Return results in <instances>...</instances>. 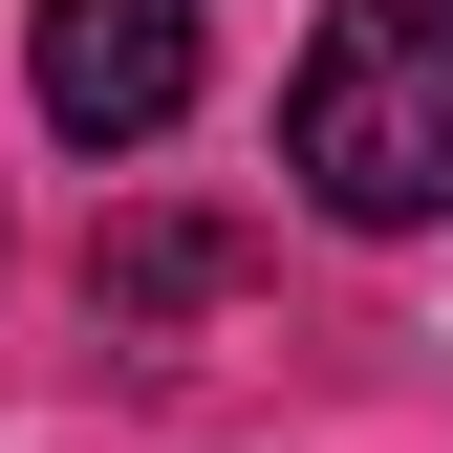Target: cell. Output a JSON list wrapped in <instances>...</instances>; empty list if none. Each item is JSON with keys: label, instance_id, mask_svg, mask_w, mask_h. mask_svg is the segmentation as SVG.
Listing matches in <instances>:
<instances>
[{"label": "cell", "instance_id": "cell-1", "mask_svg": "<svg viewBox=\"0 0 453 453\" xmlns=\"http://www.w3.org/2000/svg\"><path fill=\"white\" fill-rule=\"evenodd\" d=\"M280 173L346 216V238L453 216V43L411 22V0H346V22L303 43V87H280Z\"/></svg>", "mask_w": 453, "mask_h": 453}, {"label": "cell", "instance_id": "cell-2", "mask_svg": "<svg viewBox=\"0 0 453 453\" xmlns=\"http://www.w3.org/2000/svg\"><path fill=\"white\" fill-rule=\"evenodd\" d=\"M22 65H43V130L65 151H151L195 108V0H43Z\"/></svg>", "mask_w": 453, "mask_h": 453}, {"label": "cell", "instance_id": "cell-3", "mask_svg": "<svg viewBox=\"0 0 453 453\" xmlns=\"http://www.w3.org/2000/svg\"><path fill=\"white\" fill-rule=\"evenodd\" d=\"M238 280H259L238 216H130V238L87 259V303H108V324H195V303H238Z\"/></svg>", "mask_w": 453, "mask_h": 453}, {"label": "cell", "instance_id": "cell-4", "mask_svg": "<svg viewBox=\"0 0 453 453\" xmlns=\"http://www.w3.org/2000/svg\"><path fill=\"white\" fill-rule=\"evenodd\" d=\"M411 22H432V43H453V0H411Z\"/></svg>", "mask_w": 453, "mask_h": 453}]
</instances>
